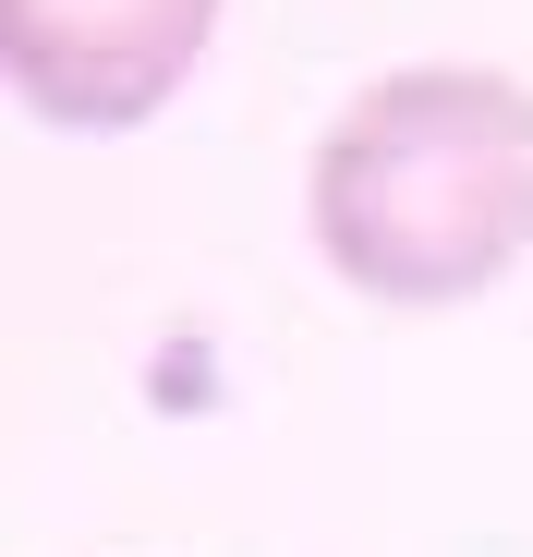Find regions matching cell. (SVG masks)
<instances>
[{
    "instance_id": "1",
    "label": "cell",
    "mask_w": 533,
    "mask_h": 557,
    "mask_svg": "<svg viewBox=\"0 0 533 557\" xmlns=\"http://www.w3.org/2000/svg\"><path fill=\"white\" fill-rule=\"evenodd\" d=\"M315 255L388 315H449L533 255V85L485 61H400L315 134Z\"/></svg>"
},
{
    "instance_id": "2",
    "label": "cell",
    "mask_w": 533,
    "mask_h": 557,
    "mask_svg": "<svg viewBox=\"0 0 533 557\" xmlns=\"http://www.w3.org/2000/svg\"><path fill=\"white\" fill-rule=\"evenodd\" d=\"M219 0H0V73L49 134H134L195 85Z\"/></svg>"
}]
</instances>
